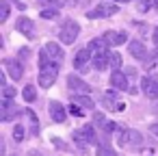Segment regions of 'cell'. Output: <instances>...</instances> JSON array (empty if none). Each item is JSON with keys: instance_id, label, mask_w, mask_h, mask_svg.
<instances>
[{"instance_id": "6da1fadb", "label": "cell", "mask_w": 158, "mask_h": 156, "mask_svg": "<svg viewBox=\"0 0 158 156\" xmlns=\"http://www.w3.org/2000/svg\"><path fill=\"white\" fill-rule=\"evenodd\" d=\"M117 145L126 147V150H139L143 145V134L132 128H121L117 134Z\"/></svg>"}, {"instance_id": "7a4b0ae2", "label": "cell", "mask_w": 158, "mask_h": 156, "mask_svg": "<svg viewBox=\"0 0 158 156\" xmlns=\"http://www.w3.org/2000/svg\"><path fill=\"white\" fill-rule=\"evenodd\" d=\"M59 67H61L59 63H39V76H37L39 87L50 89L59 78Z\"/></svg>"}, {"instance_id": "3957f363", "label": "cell", "mask_w": 158, "mask_h": 156, "mask_svg": "<svg viewBox=\"0 0 158 156\" xmlns=\"http://www.w3.org/2000/svg\"><path fill=\"white\" fill-rule=\"evenodd\" d=\"M63 59H65V52H63V48L59 46V44H54V41H48L41 50H39V63H63Z\"/></svg>"}, {"instance_id": "277c9868", "label": "cell", "mask_w": 158, "mask_h": 156, "mask_svg": "<svg viewBox=\"0 0 158 156\" xmlns=\"http://www.w3.org/2000/svg\"><path fill=\"white\" fill-rule=\"evenodd\" d=\"M72 141L78 145V147H87V145H95L98 143V134H95V128L93 126H80L72 132Z\"/></svg>"}, {"instance_id": "5b68a950", "label": "cell", "mask_w": 158, "mask_h": 156, "mask_svg": "<svg viewBox=\"0 0 158 156\" xmlns=\"http://www.w3.org/2000/svg\"><path fill=\"white\" fill-rule=\"evenodd\" d=\"M78 35H80V26H78V22L76 20H65L63 22V26H61V31H59V39H61V44H74L76 39H78Z\"/></svg>"}, {"instance_id": "8992f818", "label": "cell", "mask_w": 158, "mask_h": 156, "mask_svg": "<svg viewBox=\"0 0 158 156\" xmlns=\"http://www.w3.org/2000/svg\"><path fill=\"white\" fill-rule=\"evenodd\" d=\"M117 11H119L117 2H100V5H95L91 11H87V18H89V20H102V18L115 15Z\"/></svg>"}, {"instance_id": "52a82bcc", "label": "cell", "mask_w": 158, "mask_h": 156, "mask_svg": "<svg viewBox=\"0 0 158 156\" xmlns=\"http://www.w3.org/2000/svg\"><path fill=\"white\" fill-rule=\"evenodd\" d=\"M89 65H93V52H91V48L87 46V48H82V50L76 52V57H74V67H76L78 72H87Z\"/></svg>"}, {"instance_id": "ba28073f", "label": "cell", "mask_w": 158, "mask_h": 156, "mask_svg": "<svg viewBox=\"0 0 158 156\" xmlns=\"http://www.w3.org/2000/svg\"><path fill=\"white\" fill-rule=\"evenodd\" d=\"M141 91H143V95H147L152 100H158V78L143 76L141 78Z\"/></svg>"}, {"instance_id": "9c48e42d", "label": "cell", "mask_w": 158, "mask_h": 156, "mask_svg": "<svg viewBox=\"0 0 158 156\" xmlns=\"http://www.w3.org/2000/svg\"><path fill=\"white\" fill-rule=\"evenodd\" d=\"M18 115H20V111H18V106L13 104V100L2 98V104H0V119H2V121H11V119L18 117Z\"/></svg>"}, {"instance_id": "30bf717a", "label": "cell", "mask_w": 158, "mask_h": 156, "mask_svg": "<svg viewBox=\"0 0 158 156\" xmlns=\"http://www.w3.org/2000/svg\"><path fill=\"white\" fill-rule=\"evenodd\" d=\"M102 37H104V41H106L110 48H117V46H121V44L128 41V33H126V31H106Z\"/></svg>"}, {"instance_id": "8fae6325", "label": "cell", "mask_w": 158, "mask_h": 156, "mask_svg": "<svg viewBox=\"0 0 158 156\" xmlns=\"http://www.w3.org/2000/svg\"><path fill=\"white\" fill-rule=\"evenodd\" d=\"M48 111H50V119H52L54 124H63V121L67 119V111H65V106H63L61 102H56V100L50 102Z\"/></svg>"}, {"instance_id": "7c38bea8", "label": "cell", "mask_w": 158, "mask_h": 156, "mask_svg": "<svg viewBox=\"0 0 158 156\" xmlns=\"http://www.w3.org/2000/svg\"><path fill=\"white\" fill-rule=\"evenodd\" d=\"M67 87H69L74 93H91V87H89L80 76H76V74H69V76H67Z\"/></svg>"}, {"instance_id": "4fadbf2b", "label": "cell", "mask_w": 158, "mask_h": 156, "mask_svg": "<svg viewBox=\"0 0 158 156\" xmlns=\"http://www.w3.org/2000/svg\"><path fill=\"white\" fill-rule=\"evenodd\" d=\"M15 28H18V33H22L26 39H33V37H35V22L28 20V18H20V20L15 22Z\"/></svg>"}, {"instance_id": "5bb4252c", "label": "cell", "mask_w": 158, "mask_h": 156, "mask_svg": "<svg viewBox=\"0 0 158 156\" xmlns=\"http://www.w3.org/2000/svg\"><path fill=\"white\" fill-rule=\"evenodd\" d=\"M102 102H104V106L108 108V111H123V102L119 100V95L115 93V91H106L104 93V98H102Z\"/></svg>"}, {"instance_id": "9a60e30c", "label": "cell", "mask_w": 158, "mask_h": 156, "mask_svg": "<svg viewBox=\"0 0 158 156\" xmlns=\"http://www.w3.org/2000/svg\"><path fill=\"white\" fill-rule=\"evenodd\" d=\"M128 48H130V54H132L136 61H145V59H147V48H145V44H143L141 39H132V41L128 44Z\"/></svg>"}, {"instance_id": "2e32d148", "label": "cell", "mask_w": 158, "mask_h": 156, "mask_svg": "<svg viewBox=\"0 0 158 156\" xmlns=\"http://www.w3.org/2000/svg\"><path fill=\"white\" fill-rule=\"evenodd\" d=\"M2 63H5V70L9 72V76H11V78L20 80V78L24 76V67H22V63H20V61H15V59H5Z\"/></svg>"}, {"instance_id": "e0dca14e", "label": "cell", "mask_w": 158, "mask_h": 156, "mask_svg": "<svg viewBox=\"0 0 158 156\" xmlns=\"http://www.w3.org/2000/svg\"><path fill=\"white\" fill-rule=\"evenodd\" d=\"M20 115H24V117H26V121H28V134L37 137V134H39V119H37V115H35L31 108L20 111Z\"/></svg>"}, {"instance_id": "ac0fdd59", "label": "cell", "mask_w": 158, "mask_h": 156, "mask_svg": "<svg viewBox=\"0 0 158 156\" xmlns=\"http://www.w3.org/2000/svg\"><path fill=\"white\" fill-rule=\"evenodd\" d=\"M110 85L117 91H128V78H126V74L121 70H115L113 76H110Z\"/></svg>"}, {"instance_id": "d6986e66", "label": "cell", "mask_w": 158, "mask_h": 156, "mask_svg": "<svg viewBox=\"0 0 158 156\" xmlns=\"http://www.w3.org/2000/svg\"><path fill=\"white\" fill-rule=\"evenodd\" d=\"M72 102L78 104V106H82L85 111H93V106H95L93 100L89 98V93H74V95H72Z\"/></svg>"}, {"instance_id": "ffe728a7", "label": "cell", "mask_w": 158, "mask_h": 156, "mask_svg": "<svg viewBox=\"0 0 158 156\" xmlns=\"http://www.w3.org/2000/svg\"><path fill=\"white\" fill-rule=\"evenodd\" d=\"M152 9H158V0H136V11L147 13Z\"/></svg>"}, {"instance_id": "44dd1931", "label": "cell", "mask_w": 158, "mask_h": 156, "mask_svg": "<svg viewBox=\"0 0 158 156\" xmlns=\"http://www.w3.org/2000/svg\"><path fill=\"white\" fill-rule=\"evenodd\" d=\"M22 98H24V102H35V98H37V91H35V87L33 85H26L24 87V91H22Z\"/></svg>"}, {"instance_id": "7402d4cb", "label": "cell", "mask_w": 158, "mask_h": 156, "mask_svg": "<svg viewBox=\"0 0 158 156\" xmlns=\"http://www.w3.org/2000/svg\"><path fill=\"white\" fill-rule=\"evenodd\" d=\"M95 156H117V152L113 147H108V143H102L98 150H95Z\"/></svg>"}, {"instance_id": "603a6c76", "label": "cell", "mask_w": 158, "mask_h": 156, "mask_svg": "<svg viewBox=\"0 0 158 156\" xmlns=\"http://www.w3.org/2000/svg\"><path fill=\"white\" fill-rule=\"evenodd\" d=\"M9 11H11L9 2H7V0H2V2H0V22H2V24L9 20Z\"/></svg>"}, {"instance_id": "cb8c5ba5", "label": "cell", "mask_w": 158, "mask_h": 156, "mask_svg": "<svg viewBox=\"0 0 158 156\" xmlns=\"http://www.w3.org/2000/svg\"><path fill=\"white\" fill-rule=\"evenodd\" d=\"M26 128L22 126V124H18V126H13V139L20 143V141H24V137H26V132H24Z\"/></svg>"}, {"instance_id": "d4e9b609", "label": "cell", "mask_w": 158, "mask_h": 156, "mask_svg": "<svg viewBox=\"0 0 158 156\" xmlns=\"http://www.w3.org/2000/svg\"><path fill=\"white\" fill-rule=\"evenodd\" d=\"M59 15V9H54V7H46L44 11H41V18L44 20H54Z\"/></svg>"}, {"instance_id": "484cf974", "label": "cell", "mask_w": 158, "mask_h": 156, "mask_svg": "<svg viewBox=\"0 0 158 156\" xmlns=\"http://www.w3.org/2000/svg\"><path fill=\"white\" fill-rule=\"evenodd\" d=\"M121 61H123V59H121L119 52H110V67H113V70H119V67H121Z\"/></svg>"}, {"instance_id": "4316f807", "label": "cell", "mask_w": 158, "mask_h": 156, "mask_svg": "<svg viewBox=\"0 0 158 156\" xmlns=\"http://www.w3.org/2000/svg\"><path fill=\"white\" fill-rule=\"evenodd\" d=\"M39 5L44 7H54V9H61L65 5V0H39Z\"/></svg>"}, {"instance_id": "83f0119b", "label": "cell", "mask_w": 158, "mask_h": 156, "mask_svg": "<svg viewBox=\"0 0 158 156\" xmlns=\"http://www.w3.org/2000/svg\"><path fill=\"white\" fill-rule=\"evenodd\" d=\"M2 98L13 100V98H15V89H13V87H9V85H5V87H2Z\"/></svg>"}, {"instance_id": "f1b7e54d", "label": "cell", "mask_w": 158, "mask_h": 156, "mask_svg": "<svg viewBox=\"0 0 158 156\" xmlns=\"http://www.w3.org/2000/svg\"><path fill=\"white\" fill-rule=\"evenodd\" d=\"M149 130H152V132H154V134H156V137H158V121H154V124H152V128H149Z\"/></svg>"}, {"instance_id": "f546056e", "label": "cell", "mask_w": 158, "mask_h": 156, "mask_svg": "<svg viewBox=\"0 0 158 156\" xmlns=\"http://www.w3.org/2000/svg\"><path fill=\"white\" fill-rule=\"evenodd\" d=\"M80 2V0H65V5H69V7H76Z\"/></svg>"}, {"instance_id": "4dcf8cb0", "label": "cell", "mask_w": 158, "mask_h": 156, "mask_svg": "<svg viewBox=\"0 0 158 156\" xmlns=\"http://www.w3.org/2000/svg\"><path fill=\"white\" fill-rule=\"evenodd\" d=\"M154 44H156V46H158V26H156V28H154Z\"/></svg>"}, {"instance_id": "1f68e13d", "label": "cell", "mask_w": 158, "mask_h": 156, "mask_svg": "<svg viewBox=\"0 0 158 156\" xmlns=\"http://www.w3.org/2000/svg\"><path fill=\"white\" fill-rule=\"evenodd\" d=\"M28 156H44V154H41V152H37V150H33V152H31Z\"/></svg>"}, {"instance_id": "d6a6232c", "label": "cell", "mask_w": 158, "mask_h": 156, "mask_svg": "<svg viewBox=\"0 0 158 156\" xmlns=\"http://www.w3.org/2000/svg\"><path fill=\"white\" fill-rule=\"evenodd\" d=\"M113 2H132V0H113Z\"/></svg>"}, {"instance_id": "836d02e7", "label": "cell", "mask_w": 158, "mask_h": 156, "mask_svg": "<svg viewBox=\"0 0 158 156\" xmlns=\"http://www.w3.org/2000/svg\"><path fill=\"white\" fill-rule=\"evenodd\" d=\"M13 156H18V154H13Z\"/></svg>"}]
</instances>
